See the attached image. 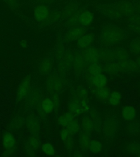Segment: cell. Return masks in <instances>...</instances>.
Listing matches in <instances>:
<instances>
[{"label": "cell", "mask_w": 140, "mask_h": 157, "mask_svg": "<svg viewBox=\"0 0 140 157\" xmlns=\"http://www.w3.org/2000/svg\"><path fill=\"white\" fill-rule=\"evenodd\" d=\"M125 36V32L120 27L114 25H106L101 30L100 41L104 46L110 47L122 42Z\"/></svg>", "instance_id": "cell-1"}, {"label": "cell", "mask_w": 140, "mask_h": 157, "mask_svg": "<svg viewBox=\"0 0 140 157\" xmlns=\"http://www.w3.org/2000/svg\"><path fill=\"white\" fill-rule=\"evenodd\" d=\"M81 53L86 66L98 63L100 61V50L96 47L91 45L83 49Z\"/></svg>", "instance_id": "cell-2"}, {"label": "cell", "mask_w": 140, "mask_h": 157, "mask_svg": "<svg viewBox=\"0 0 140 157\" xmlns=\"http://www.w3.org/2000/svg\"><path fill=\"white\" fill-rule=\"evenodd\" d=\"M64 86L62 78L55 74H49L46 80V88L48 91L52 93H58Z\"/></svg>", "instance_id": "cell-3"}, {"label": "cell", "mask_w": 140, "mask_h": 157, "mask_svg": "<svg viewBox=\"0 0 140 157\" xmlns=\"http://www.w3.org/2000/svg\"><path fill=\"white\" fill-rule=\"evenodd\" d=\"M118 127V121L116 118H107L102 125L103 134L108 138H112L116 135Z\"/></svg>", "instance_id": "cell-4"}, {"label": "cell", "mask_w": 140, "mask_h": 157, "mask_svg": "<svg viewBox=\"0 0 140 157\" xmlns=\"http://www.w3.org/2000/svg\"><path fill=\"white\" fill-rule=\"evenodd\" d=\"M34 19L39 23L47 22L50 19V12L46 4L40 3L34 8Z\"/></svg>", "instance_id": "cell-5"}, {"label": "cell", "mask_w": 140, "mask_h": 157, "mask_svg": "<svg viewBox=\"0 0 140 157\" xmlns=\"http://www.w3.org/2000/svg\"><path fill=\"white\" fill-rule=\"evenodd\" d=\"M31 92V78L29 76H26L22 79L18 91L17 102L20 101L27 98Z\"/></svg>", "instance_id": "cell-6"}, {"label": "cell", "mask_w": 140, "mask_h": 157, "mask_svg": "<svg viewBox=\"0 0 140 157\" xmlns=\"http://www.w3.org/2000/svg\"><path fill=\"white\" fill-rule=\"evenodd\" d=\"M86 33V29L85 27H82L80 26L71 27L66 33L64 39L67 43L75 42Z\"/></svg>", "instance_id": "cell-7"}, {"label": "cell", "mask_w": 140, "mask_h": 157, "mask_svg": "<svg viewBox=\"0 0 140 157\" xmlns=\"http://www.w3.org/2000/svg\"><path fill=\"white\" fill-rule=\"evenodd\" d=\"M115 7L122 17H129L136 12L134 4L127 1L119 2L116 5Z\"/></svg>", "instance_id": "cell-8"}, {"label": "cell", "mask_w": 140, "mask_h": 157, "mask_svg": "<svg viewBox=\"0 0 140 157\" xmlns=\"http://www.w3.org/2000/svg\"><path fill=\"white\" fill-rule=\"evenodd\" d=\"M25 124L29 132L34 136H37L40 132L39 119L36 116L30 115L25 120Z\"/></svg>", "instance_id": "cell-9"}, {"label": "cell", "mask_w": 140, "mask_h": 157, "mask_svg": "<svg viewBox=\"0 0 140 157\" xmlns=\"http://www.w3.org/2000/svg\"><path fill=\"white\" fill-rule=\"evenodd\" d=\"M74 53L65 52L64 56L58 61V70L60 73H65L72 67Z\"/></svg>", "instance_id": "cell-10"}, {"label": "cell", "mask_w": 140, "mask_h": 157, "mask_svg": "<svg viewBox=\"0 0 140 157\" xmlns=\"http://www.w3.org/2000/svg\"><path fill=\"white\" fill-rule=\"evenodd\" d=\"M15 144L16 141L14 136L10 132H6L3 137V145L6 148L5 155L8 156L14 153Z\"/></svg>", "instance_id": "cell-11"}, {"label": "cell", "mask_w": 140, "mask_h": 157, "mask_svg": "<svg viewBox=\"0 0 140 157\" xmlns=\"http://www.w3.org/2000/svg\"><path fill=\"white\" fill-rule=\"evenodd\" d=\"M86 66L81 52L76 51L74 52L72 61V67L74 71L77 74L81 73L86 68Z\"/></svg>", "instance_id": "cell-12"}, {"label": "cell", "mask_w": 140, "mask_h": 157, "mask_svg": "<svg viewBox=\"0 0 140 157\" xmlns=\"http://www.w3.org/2000/svg\"><path fill=\"white\" fill-rule=\"evenodd\" d=\"M94 17L91 12L89 10H82L78 13V20L80 26L87 27L93 22Z\"/></svg>", "instance_id": "cell-13"}, {"label": "cell", "mask_w": 140, "mask_h": 157, "mask_svg": "<svg viewBox=\"0 0 140 157\" xmlns=\"http://www.w3.org/2000/svg\"><path fill=\"white\" fill-rule=\"evenodd\" d=\"M94 40L95 37L92 33L86 32L77 40V47L78 49L82 50L86 49V48H88L92 45L94 42Z\"/></svg>", "instance_id": "cell-14"}, {"label": "cell", "mask_w": 140, "mask_h": 157, "mask_svg": "<svg viewBox=\"0 0 140 157\" xmlns=\"http://www.w3.org/2000/svg\"><path fill=\"white\" fill-rule=\"evenodd\" d=\"M40 145V141L37 136L32 135L27 139L25 144V150L30 155H34L37 152Z\"/></svg>", "instance_id": "cell-15"}, {"label": "cell", "mask_w": 140, "mask_h": 157, "mask_svg": "<svg viewBox=\"0 0 140 157\" xmlns=\"http://www.w3.org/2000/svg\"><path fill=\"white\" fill-rule=\"evenodd\" d=\"M42 94L41 90L36 88L30 92L27 97L26 104L29 108H33L36 106L42 99Z\"/></svg>", "instance_id": "cell-16"}, {"label": "cell", "mask_w": 140, "mask_h": 157, "mask_svg": "<svg viewBox=\"0 0 140 157\" xmlns=\"http://www.w3.org/2000/svg\"><path fill=\"white\" fill-rule=\"evenodd\" d=\"M90 82L96 88H101L106 87L108 83V79L107 76L102 73L98 74L96 75L90 76Z\"/></svg>", "instance_id": "cell-17"}, {"label": "cell", "mask_w": 140, "mask_h": 157, "mask_svg": "<svg viewBox=\"0 0 140 157\" xmlns=\"http://www.w3.org/2000/svg\"><path fill=\"white\" fill-rule=\"evenodd\" d=\"M121 72L138 71L140 67L137 62L133 60L128 59L124 61L118 62Z\"/></svg>", "instance_id": "cell-18"}, {"label": "cell", "mask_w": 140, "mask_h": 157, "mask_svg": "<svg viewBox=\"0 0 140 157\" xmlns=\"http://www.w3.org/2000/svg\"><path fill=\"white\" fill-rule=\"evenodd\" d=\"M68 109L69 111L74 116L81 115L83 113L81 100L77 97L72 98L68 104Z\"/></svg>", "instance_id": "cell-19"}, {"label": "cell", "mask_w": 140, "mask_h": 157, "mask_svg": "<svg viewBox=\"0 0 140 157\" xmlns=\"http://www.w3.org/2000/svg\"><path fill=\"white\" fill-rule=\"evenodd\" d=\"M53 67V61L50 58H45L40 62L38 65V71L41 75H47L50 73Z\"/></svg>", "instance_id": "cell-20"}, {"label": "cell", "mask_w": 140, "mask_h": 157, "mask_svg": "<svg viewBox=\"0 0 140 157\" xmlns=\"http://www.w3.org/2000/svg\"><path fill=\"white\" fill-rule=\"evenodd\" d=\"M129 26L133 31L140 34V15L138 13L134 14L128 17Z\"/></svg>", "instance_id": "cell-21"}, {"label": "cell", "mask_w": 140, "mask_h": 157, "mask_svg": "<svg viewBox=\"0 0 140 157\" xmlns=\"http://www.w3.org/2000/svg\"><path fill=\"white\" fill-rule=\"evenodd\" d=\"M137 116V111L135 108L132 106H126L122 111V116L124 120L131 121L134 120Z\"/></svg>", "instance_id": "cell-22"}, {"label": "cell", "mask_w": 140, "mask_h": 157, "mask_svg": "<svg viewBox=\"0 0 140 157\" xmlns=\"http://www.w3.org/2000/svg\"><path fill=\"white\" fill-rule=\"evenodd\" d=\"M100 61L108 63L116 61L114 50L110 48H105L100 50Z\"/></svg>", "instance_id": "cell-23"}, {"label": "cell", "mask_w": 140, "mask_h": 157, "mask_svg": "<svg viewBox=\"0 0 140 157\" xmlns=\"http://www.w3.org/2000/svg\"><path fill=\"white\" fill-rule=\"evenodd\" d=\"M81 128L84 132L91 134L94 132V122L93 119L89 115L84 116L82 119Z\"/></svg>", "instance_id": "cell-24"}, {"label": "cell", "mask_w": 140, "mask_h": 157, "mask_svg": "<svg viewBox=\"0 0 140 157\" xmlns=\"http://www.w3.org/2000/svg\"><path fill=\"white\" fill-rule=\"evenodd\" d=\"M111 94V91L107 87L96 88L94 91V94L98 100L101 101H108Z\"/></svg>", "instance_id": "cell-25"}, {"label": "cell", "mask_w": 140, "mask_h": 157, "mask_svg": "<svg viewBox=\"0 0 140 157\" xmlns=\"http://www.w3.org/2000/svg\"><path fill=\"white\" fill-rule=\"evenodd\" d=\"M103 70L106 72V73L108 74L111 75H115L117 74L121 73L119 64L118 62H111L105 63V64L102 66Z\"/></svg>", "instance_id": "cell-26"}, {"label": "cell", "mask_w": 140, "mask_h": 157, "mask_svg": "<svg viewBox=\"0 0 140 157\" xmlns=\"http://www.w3.org/2000/svg\"><path fill=\"white\" fill-rule=\"evenodd\" d=\"M91 137L90 134L82 132L79 137V145L82 150L86 151L89 149V145L91 141Z\"/></svg>", "instance_id": "cell-27"}, {"label": "cell", "mask_w": 140, "mask_h": 157, "mask_svg": "<svg viewBox=\"0 0 140 157\" xmlns=\"http://www.w3.org/2000/svg\"><path fill=\"white\" fill-rule=\"evenodd\" d=\"M103 14L112 19H119L123 17L116 9V7L112 6H107L102 9Z\"/></svg>", "instance_id": "cell-28"}, {"label": "cell", "mask_w": 140, "mask_h": 157, "mask_svg": "<svg viewBox=\"0 0 140 157\" xmlns=\"http://www.w3.org/2000/svg\"><path fill=\"white\" fill-rule=\"evenodd\" d=\"M66 128L69 130L70 134L74 136L76 135L79 132L81 129V124L79 122L78 120L74 118V120H72L69 123Z\"/></svg>", "instance_id": "cell-29"}, {"label": "cell", "mask_w": 140, "mask_h": 157, "mask_svg": "<svg viewBox=\"0 0 140 157\" xmlns=\"http://www.w3.org/2000/svg\"><path fill=\"white\" fill-rule=\"evenodd\" d=\"M74 118V115L70 111L60 116L58 120L59 125L63 127H66L67 125Z\"/></svg>", "instance_id": "cell-30"}, {"label": "cell", "mask_w": 140, "mask_h": 157, "mask_svg": "<svg viewBox=\"0 0 140 157\" xmlns=\"http://www.w3.org/2000/svg\"><path fill=\"white\" fill-rule=\"evenodd\" d=\"M25 124V119L22 116H17L13 119L10 123V128L11 130H18L23 127Z\"/></svg>", "instance_id": "cell-31"}, {"label": "cell", "mask_w": 140, "mask_h": 157, "mask_svg": "<svg viewBox=\"0 0 140 157\" xmlns=\"http://www.w3.org/2000/svg\"><path fill=\"white\" fill-rule=\"evenodd\" d=\"M115 59L117 62L124 61L129 59V55L126 49L119 48L114 50Z\"/></svg>", "instance_id": "cell-32"}, {"label": "cell", "mask_w": 140, "mask_h": 157, "mask_svg": "<svg viewBox=\"0 0 140 157\" xmlns=\"http://www.w3.org/2000/svg\"><path fill=\"white\" fill-rule=\"evenodd\" d=\"M122 98L121 93L118 91H114L110 94V97L108 98V101L111 105L113 106H117L121 103Z\"/></svg>", "instance_id": "cell-33"}, {"label": "cell", "mask_w": 140, "mask_h": 157, "mask_svg": "<svg viewBox=\"0 0 140 157\" xmlns=\"http://www.w3.org/2000/svg\"><path fill=\"white\" fill-rule=\"evenodd\" d=\"M87 71L89 75L93 76L98 74L101 73L103 71L102 66L99 62L91 64L88 66Z\"/></svg>", "instance_id": "cell-34"}, {"label": "cell", "mask_w": 140, "mask_h": 157, "mask_svg": "<svg viewBox=\"0 0 140 157\" xmlns=\"http://www.w3.org/2000/svg\"><path fill=\"white\" fill-rule=\"evenodd\" d=\"M103 146L100 141L97 140H91L88 150L93 153L98 154L102 151Z\"/></svg>", "instance_id": "cell-35"}, {"label": "cell", "mask_w": 140, "mask_h": 157, "mask_svg": "<svg viewBox=\"0 0 140 157\" xmlns=\"http://www.w3.org/2000/svg\"><path fill=\"white\" fill-rule=\"evenodd\" d=\"M42 109L46 114L50 113L54 110V106L50 98H44L41 101Z\"/></svg>", "instance_id": "cell-36"}, {"label": "cell", "mask_w": 140, "mask_h": 157, "mask_svg": "<svg viewBox=\"0 0 140 157\" xmlns=\"http://www.w3.org/2000/svg\"><path fill=\"white\" fill-rule=\"evenodd\" d=\"M129 50L134 55H140V39H135L131 42Z\"/></svg>", "instance_id": "cell-37"}, {"label": "cell", "mask_w": 140, "mask_h": 157, "mask_svg": "<svg viewBox=\"0 0 140 157\" xmlns=\"http://www.w3.org/2000/svg\"><path fill=\"white\" fill-rule=\"evenodd\" d=\"M126 150L129 153L138 156L140 153V144L138 142H131L126 146Z\"/></svg>", "instance_id": "cell-38"}, {"label": "cell", "mask_w": 140, "mask_h": 157, "mask_svg": "<svg viewBox=\"0 0 140 157\" xmlns=\"http://www.w3.org/2000/svg\"><path fill=\"white\" fill-rule=\"evenodd\" d=\"M42 152L48 155H54L55 154V150L53 146L49 142L44 143L42 146Z\"/></svg>", "instance_id": "cell-39"}, {"label": "cell", "mask_w": 140, "mask_h": 157, "mask_svg": "<svg viewBox=\"0 0 140 157\" xmlns=\"http://www.w3.org/2000/svg\"><path fill=\"white\" fill-rule=\"evenodd\" d=\"M78 12L79 10L78 9H77L76 6H74V5H70L65 8L64 14L67 19L68 17L76 14Z\"/></svg>", "instance_id": "cell-40"}, {"label": "cell", "mask_w": 140, "mask_h": 157, "mask_svg": "<svg viewBox=\"0 0 140 157\" xmlns=\"http://www.w3.org/2000/svg\"><path fill=\"white\" fill-rule=\"evenodd\" d=\"M128 130L129 133L133 135H135L140 132V124L136 122H131L128 125Z\"/></svg>", "instance_id": "cell-41"}, {"label": "cell", "mask_w": 140, "mask_h": 157, "mask_svg": "<svg viewBox=\"0 0 140 157\" xmlns=\"http://www.w3.org/2000/svg\"><path fill=\"white\" fill-rule=\"evenodd\" d=\"M79 12L76 14L74 15L67 19V23L70 28L79 26L78 20V13Z\"/></svg>", "instance_id": "cell-42"}, {"label": "cell", "mask_w": 140, "mask_h": 157, "mask_svg": "<svg viewBox=\"0 0 140 157\" xmlns=\"http://www.w3.org/2000/svg\"><path fill=\"white\" fill-rule=\"evenodd\" d=\"M65 53V48L62 43H59L57 47V50L55 52V57L58 61H59L64 56V54Z\"/></svg>", "instance_id": "cell-43"}, {"label": "cell", "mask_w": 140, "mask_h": 157, "mask_svg": "<svg viewBox=\"0 0 140 157\" xmlns=\"http://www.w3.org/2000/svg\"><path fill=\"white\" fill-rule=\"evenodd\" d=\"M76 94L77 97L81 100H85L87 99L88 97V92L86 88L82 87L77 90Z\"/></svg>", "instance_id": "cell-44"}, {"label": "cell", "mask_w": 140, "mask_h": 157, "mask_svg": "<svg viewBox=\"0 0 140 157\" xmlns=\"http://www.w3.org/2000/svg\"><path fill=\"white\" fill-rule=\"evenodd\" d=\"M94 131L95 132H101L102 130V123L100 120L98 118H96L95 120H94Z\"/></svg>", "instance_id": "cell-45"}, {"label": "cell", "mask_w": 140, "mask_h": 157, "mask_svg": "<svg viewBox=\"0 0 140 157\" xmlns=\"http://www.w3.org/2000/svg\"><path fill=\"white\" fill-rule=\"evenodd\" d=\"M51 100L53 101L54 104V109H58L60 105V99L58 93H52V97H51Z\"/></svg>", "instance_id": "cell-46"}, {"label": "cell", "mask_w": 140, "mask_h": 157, "mask_svg": "<svg viewBox=\"0 0 140 157\" xmlns=\"http://www.w3.org/2000/svg\"><path fill=\"white\" fill-rule=\"evenodd\" d=\"M71 134H70L69 130L67 129L66 128H64L63 129H62L60 132V139L64 142L65 140H66L70 136Z\"/></svg>", "instance_id": "cell-47"}, {"label": "cell", "mask_w": 140, "mask_h": 157, "mask_svg": "<svg viewBox=\"0 0 140 157\" xmlns=\"http://www.w3.org/2000/svg\"><path fill=\"white\" fill-rule=\"evenodd\" d=\"M64 142L67 150H72V148L74 147V144L72 135H70Z\"/></svg>", "instance_id": "cell-48"}, {"label": "cell", "mask_w": 140, "mask_h": 157, "mask_svg": "<svg viewBox=\"0 0 140 157\" xmlns=\"http://www.w3.org/2000/svg\"><path fill=\"white\" fill-rule=\"evenodd\" d=\"M36 106V109H37V113H38L39 117H41V118H44L46 115V113L44 112L43 109H42L41 101H39Z\"/></svg>", "instance_id": "cell-49"}, {"label": "cell", "mask_w": 140, "mask_h": 157, "mask_svg": "<svg viewBox=\"0 0 140 157\" xmlns=\"http://www.w3.org/2000/svg\"><path fill=\"white\" fill-rule=\"evenodd\" d=\"M12 9H15L18 5V0H4Z\"/></svg>", "instance_id": "cell-50"}, {"label": "cell", "mask_w": 140, "mask_h": 157, "mask_svg": "<svg viewBox=\"0 0 140 157\" xmlns=\"http://www.w3.org/2000/svg\"><path fill=\"white\" fill-rule=\"evenodd\" d=\"M89 116L93 119V120H95L96 118H98V113L96 112V111L95 109H90L89 111Z\"/></svg>", "instance_id": "cell-51"}, {"label": "cell", "mask_w": 140, "mask_h": 157, "mask_svg": "<svg viewBox=\"0 0 140 157\" xmlns=\"http://www.w3.org/2000/svg\"><path fill=\"white\" fill-rule=\"evenodd\" d=\"M136 12L138 13L140 15V1H138L134 4Z\"/></svg>", "instance_id": "cell-52"}, {"label": "cell", "mask_w": 140, "mask_h": 157, "mask_svg": "<svg viewBox=\"0 0 140 157\" xmlns=\"http://www.w3.org/2000/svg\"><path fill=\"white\" fill-rule=\"evenodd\" d=\"M37 2L40 3H43V4H47L49 3L52 2L54 0H36Z\"/></svg>", "instance_id": "cell-53"}, {"label": "cell", "mask_w": 140, "mask_h": 157, "mask_svg": "<svg viewBox=\"0 0 140 157\" xmlns=\"http://www.w3.org/2000/svg\"><path fill=\"white\" fill-rule=\"evenodd\" d=\"M136 62H137V63L138 64V66H139V67L140 68V55H138V57H137V59H136Z\"/></svg>", "instance_id": "cell-54"}, {"label": "cell", "mask_w": 140, "mask_h": 157, "mask_svg": "<svg viewBox=\"0 0 140 157\" xmlns=\"http://www.w3.org/2000/svg\"><path fill=\"white\" fill-rule=\"evenodd\" d=\"M20 44H21V45H22V47H24V44L25 45H26V46L27 45V43H26V42H25V41H24V40H22V41Z\"/></svg>", "instance_id": "cell-55"}]
</instances>
